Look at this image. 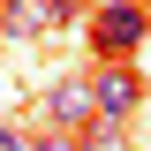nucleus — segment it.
Here are the masks:
<instances>
[{"label": "nucleus", "mask_w": 151, "mask_h": 151, "mask_svg": "<svg viewBox=\"0 0 151 151\" xmlns=\"http://www.w3.org/2000/svg\"><path fill=\"white\" fill-rule=\"evenodd\" d=\"M144 38H151V8H144V0H106V8H91V45H98V60H136Z\"/></svg>", "instance_id": "nucleus-1"}, {"label": "nucleus", "mask_w": 151, "mask_h": 151, "mask_svg": "<svg viewBox=\"0 0 151 151\" xmlns=\"http://www.w3.org/2000/svg\"><path fill=\"white\" fill-rule=\"evenodd\" d=\"M68 23H76V0H0V38H23V45L60 38Z\"/></svg>", "instance_id": "nucleus-2"}, {"label": "nucleus", "mask_w": 151, "mask_h": 151, "mask_svg": "<svg viewBox=\"0 0 151 151\" xmlns=\"http://www.w3.org/2000/svg\"><path fill=\"white\" fill-rule=\"evenodd\" d=\"M91 106L106 113V121H136V106H144V76H136V60H98Z\"/></svg>", "instance_id": "nucleus-3"}, {"label": "nucleus", "mask_w": 151, "mask_h": 151, "mask_svg": "<svg viewBox=\"0 0 151 151\" xmlns=\"http://www.w3.org/2000/svg\"><path fill=\"white\" fill-rule=\"evenodd\" d=\"M98 121V106H91V76H60L53 91H45V129H68V136H83Z\"/></svg>", "instance_id": "nucleus-4"}, {"label": "nucleus", "mask_w": 151, "mask_h": 151, "mask_svg": "<svg viewBox=\"0 0 151 151\" xmlns=\"http://www.w3.org/2000/svg\"><path fill=\"white\" fill-rule=\"evenodd\" d=\"M76 151H129V121H106V113H98L91 129L76 136Z\"/></svg>", "instance_id": "nucleus-5"}, {"label": "nucleus", "mask_w": 151, "mask_h": 151, "mask_svg": "<svg viewBox=\"0 0 151 151\" xmlns=\"http://www.w3.org/2000/svg\"><path fill=\"white\" fill-rule=\"evenodd\" d=\"M30 151H76V136L68 129H45V136H30Z\"/></svg>", "instance_id": "nucleus-6"}, {"label": "nucleus", "mask_w": 151, "mask_h": 151, "mask_svg": "<svg viewBox=\"0 0 151 151\" xmlns=\"http://www.w3.org/2000/svg\"><path fill=\"white\" fill-rule=\"evenodd\" d=\"M0 151H30V136H23L15 121H0Z\"/></svg>", "instance_id": "nucleus-7"}]
</instances>
